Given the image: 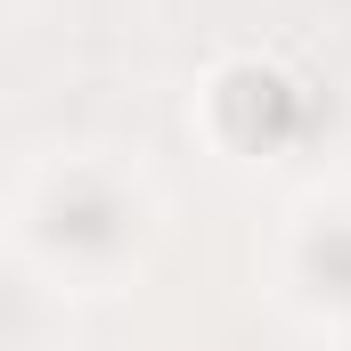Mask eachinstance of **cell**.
<instances>
[{
    "label": "cell",
    "mask_w": 351,
    "mask_h": 351,
    "mask_svg": "<svg viewBox=\"0 0 351 351\" xmlns=\"http://www.w3.org/2000/svg\"><path fill=\"white\" fill-rule=\"evenodd\" d=\"M204 131L229 147V156H286L302 147L319 123H327V90L302 82L294 66L278 58H221L204 74V98H196Z\"/></svg>",
    "instance_id": "7a4b0ae2"
},
{
    "label": "cell",
    "mask_w": 351,
    "mask_h": 351,
    "mask_svg": "<svg viewBox=\"0 0 351 351\" xmlns=\"http://www.w3.org/2000/svg\"><path fill=\"white\" fill-rule=\"evenodd\" d=\"M286 269H294V294L327 319H351V213H311L286 245Z\"/></svg>",
    "instance_id": "3957f363"
},
{
    "label": "cell",
    "mask_w": 351,
    "mask_h": 351,
    "mask_svg": "<svg viewBox=\"0 0 351 351\" xmlns=\"http://www.w3.org/2000/svg\"><path fill=\"white\" fill-rule=\"evenodd\" d=\"M16 237L33 262H49L58 278H114L123 262H139L147 245V188L114 164H49L33 172L25 204H16Z\"/></svg>",
    "instance_id": "6da1fadb"
}]
</instances>
